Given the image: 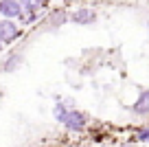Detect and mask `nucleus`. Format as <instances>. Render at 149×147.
<instances>
[{
  "label": "nucleus",
  "mask_w": 149,
  "mask_h": 147,
  "mask_svg": "<svg viewBox=\"0 0 149 147\" xmlns=\"http://www.w3.org/2000/svg\"><path fill=\"white\" fill-rule=\"evenodd\" d=\"M0 51H2V42H0Z\"/></svg>",
  "instance_id": "10"
},
{
  "label": "nucleus",
  "mask_w": 149,
  "mask_h": 147,
  "mask_svg": "<svg viewBox=\"0 0 149 147\" xmlns=\"http://www.w3.org/2000/svg\"><path fill=\"white\" fill-rule=\"evenodd\" d=\"M66 114H68V110L64 108V103H57V106H55V119L59 121V123H64Z\"/></svg>",
  "instance_id": "7"
},
{
  "label": "nucleus",
  "mask_w": 149,
  "mask_h": 147,
  "mask_svg": "<svg viewBox=\"0 0 149 147\" xmlns=\"http://www.w3.org/2000/svg\"><path fill=\"white\" fill-rule=\"evenodd\" d=\"M70 20H72L74 24H92L94 20H97V13H94L92 9H79V11L72 13Z\"/></svg>",
  "instance_id": "5"
},
{
  "label": "nucleus",
  "mask_w": 149,
  "mask_h": 147,
  "mask_svg": "<svg viewBox=\"0 0 149 147\" xmlns=\"http://www.w3.org/2000/svg\"><path fill=\"white\" fill-rule=\"evenodd\" d=\"M18 35H20L18 27L9 18L0 20V42H13V40H18Z\"/></svg>",
  "instance_id": "1"
},
{
  "label": "nucleus",
  "mask_w": 149,
  "mask_h": 147,
  "mask_svg": "<svg viewBox=\"0 0 149 147\" xmlns=\"http://www.w3.org/2000/svg\"><path fill=\"white\" fill-rule=\"evenodd\" d=\"M132 110H134V114H149V90H143L138 94V99H136V103L132 106Z\"/></svg>",
  "instance_id": "4"
},
{
  "label": "nucleus",
  "mask_w": 149,
  "mask_h": 147,
  "mask_svg": "<svg viewBox=\"0 0 149 147\" xmlns=\"http://www.w3.org/2000/svg\"><path fill=\"white\" fill-rule=\"evenodd\" d=\"M0 13L5 15V18L13 20L22 13V7H20L18 0H0Z\"/></svg>",
  "instance_id": "2"
},
{
  "label": "nucleus",
  "mask_w": 149,
  "mask_h": 147,
  "mask_svg": "<svg viewBox=\"0 0 149 147\" xmlns=\"http://www.w3.org/2000/svg\"><path fill=\"white\" fill-rule=\"evenodd\" d=\"M64 125L68 130H72V132H81L84 130V125H86V119H84V114L81 112H68L66 114V119H64Z\"/></svg>",
  "instance_id": "3"
},
{
  "label": "nucleus",
  "mask_w": 149,
  "mask_h": 147,
  "mask_svg": "<svg viewBox=\"0 0 149 147\" xmlns=\"http://www.w3.org/2000/svg\"><path fill=\"white\" fill-rule=\"evenodd\" d=\"M140 141H149V130H143V132H140Z\"/></svg>",
  "instance_id": "9"
},
{
  "label": "nucleus",
  "mask_w": 149,
  "mask_h": 147,
  "mask_svg": "<svg viewBox=\"0 0 149 147\" xmlns=\"http://www.w3.org/2000/svg\"><path fill=\"white\" fill-rule=\"evenodd\" d=\"M20 60H22V55H15L13 60H9V62H7V64H5V70H7V73H11V70H13L15 66L20 64Z\"/></svg>",
  "instance_id": "8"
},
{
  "label": "nucleus",
  "mask_w": 149,
  "mask_h": 147,
  "mask_svg": "<svg viewBox=\"0 0 149 147\" xmlns=\"http://www.w3.org/2000/svg\"><path fill=\"white\" fill-rule=\"evenodd\" d=\"M18 2L24 11H37L40 5H42V0H18Z\"/></svg>",
  "instance_id": "6"
}]
</instances>
